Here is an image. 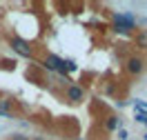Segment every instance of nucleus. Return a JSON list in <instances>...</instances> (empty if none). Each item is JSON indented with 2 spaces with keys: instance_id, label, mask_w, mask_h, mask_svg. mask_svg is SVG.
I'll return each instance as SVG.
<instances>
[{
  "instance_id": "f257e3e1",
  "label": "nucleus",
  "mask_w": 147,
  "mask_h": 140,
  "mask_svg": "<svg viewBox=\"0 0 147 140\" xmlns=\"http://www.w3.org/2000/svg\"><path fill=\"white\" fill-rule=\"evenodd\" d=\"M136 16L134 13H127V11H116L114 13V29L118 33H131L136 29Z\"/></svg>"
},
{
  "instance_id": "f03ea898",
  "label": "nucleus",
  "mask_w": 147,
  "mask_h": 140,
  "mask_svg": "<svg viewBox=\"0 0 147 140\" xmlns=\"http://www.w3.org/2000/svg\"><path fill=\"white\" fill-rule=\"evenodd\" d=\"M85 96H87V91H85L83 84H69V87H67V91H65V98H67V100H69L71 104L83 102Z\"/></svg>"
},
{
  "instance_id": "7ed1b4c3",
  "label": "nucleus",
  "mask_w": 147,
  "mask_h": 140,
  "mask_svg": "<svg viewBox=\"0 0 147 140\" xmlns=\"http://www.w3.org/2000/svg\"><path fill=\"white\" fill-rule=\"evenodd\" d=\"M9 45H11V49H13V51H18L20 56H25V58L31 56V47H29L27 40H22V38H18V36H13V38H9Z\"/></svg>"
},
{
  "instance_id": "20e7f679",
  "label": "nucleus",
  "mask_w": 147,
  "mask_h": 140,
  "mask_svg": "<svg viewBox=\"0 0 147 140\" xmlns=\"http://www.w3.org/2000/svg\"><path fill=\"white\" fill-rule=\"evenodd\" d=\"M127 71L129 74H143V71H145V60H143V58H136V56H131L127 60Z\"/></svg>"
},
{
  "instance_id": "39448f33",
  "label": "nucleus",
  "mask_w": 147,
  "mask_h": 140,
  "mask_svg": "<svg viewBox=\"0 0 147 140\" xmlns=\"http://www.w3.org/2000/svg\"><path fill=\"white\" fill-rule=\"evenodd\" d=\"M60 62H63V58L54 56V54H47V56H45V60H42V67H45L47 71H58Z\"/></svg>"
},
{
  "instance_id": "423d86ee",
  "label": "nucleus",
  "mask_w": 147,
  "mask_h": 140,
  "mask_svg": "<svg viewBox=\"0 0 147 140\" xmlns=\"http://www.w3.org/2000/svg\"><path fill=\"white\" fill-rule=\"evenodd\" d=\"M120 129V118L118 116H107L105 118V131H118Z\"/></svg>"
},
{
  "instance_id": "0eeeda50",
  "label": "nucleus",
  "mask_w": 147,
  "mask_h": 140,
  "mask_svg": "<svg viewBox=\"0 0 147 140\" xmlns=\"http://www.w3.org/2000/svg\"><path fill=\"white\" fill-rule=\"evenodd\" d=\"M136 45L140 47V49H147V29H145V31H140V33L136 36Z\"/></svg>"
},
{
  "instance_id": "6e6552de",
  "label": "nucleus",
  "mask_w": 147,
  "mask_h": 140,
  "mask_svg": "<svg viewBox=\"0 0 147 140\" xmlns=\"http://www.w3.org/2000/svg\"><path fill=\"white\" fill-rule=\"evenodd\" d=\"M134 120H136V122H140V125H147V111H136Z\"/></svg>"
},
{
  "instance_id": "1a4fd4ad",
  "label": "nucleus",
  "mask_w": 147,
  "mask_h": 140,
  "mask_svg": "<svg viewBox=\"0 0 147 140\" xmlns=\"http://www.w3.org/2000/svg\"><path fill=\"white\" fill-rule=\"evenodd\" d=\"M134 107H136V111H147V102H143V100H136Z\"/></svg>"
},
{
  "instance_id": "9d476101",
  "label": "nucleus",
  "mask_w": 147,
  "mask_h": 140,
  "mask_svg": "<svg viewBox=\"0 0 147 140\" xmlns=\"http://www.w3.org/2000/svg\"><path fill=\"white\" fill-rule=\"evenodd\" d=\"M9 140H29V136H25V133H13Z\"/></svg>"
},
{
  "instance_id": "9b49d317",
  "label": "nucleus",
  "mask_w": 147,
  "mask_h": 140,
  "mask_svg": "<svg viewBox=\"0 0 147 140\" xmlns=\"http://www.w3.org/2000/svg\"><path fill=\"white\" fill-rule=\"evenodd\" d=\"M127 136H129L127 129H123V127H120V129H118V138H120V140H127Z\"/></svg>"
},
{
  "instance_id": "f8f14e48",
  "label": "nucleus",
  "mask_w": 147,
  "mask_h": 140,
  "mask_svg": "<svg viewBox=\"0 0 147 140\" xmlns=\"http://www.w3.org/2000/svg\"><path fill=\"white\" fill-rule=\"evenodd\" d=\"M145 140H147V133H145Z\"/></svg>"
}]
</instances>
